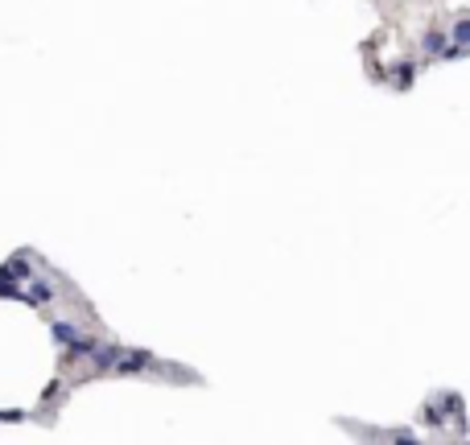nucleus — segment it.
<instances>
[{"label": "nucleus", "mask_w": 470, "mask_h": 445, "mask_svg": "<svg viewBox=\"0 0 470 445\" xmlns=\"http://www.w3.org/2000/svg\"><path fill=\"white\" fill-rule=\"evenodd\" d=\"M50 330H54V338H58V342H66V347H75V342L83 338V334H79V330H75L70 322H54Z\"/></svg>", "instance_id": "f257e3e1"}, {"label": "nucleus", "mask_w": 470, "mask_h": 445, "mask_svg": "<svg viewBox=\"0 0 470 445\" xmlns=\"http://www.w3.org/2000/svg\"><path fill=\"white\" fill-rule=\"evenodd\" d=\"M50 297H54V289H50L46 280H33L29 285V301H50Z\"/></svg>", "instance_id": "f03ea898"}, {"label": "nucleus", "mask_w": 470, "mask_h": 445, "mask_svg": "<svg viewBox=\"0 0 470 445\" xmlns=\"http://www.w3.org/2000/svg\"><path fill=\"white\" fill-rule=\"evenodd\" d=\"M441 45H446V38H441L437 29H433V33H425V54H437Z\"/></svg>", "instance_id": "7ed1b4c3"}, {"label": "nucleus", "mask_w": 470, "mask_h": 445, "mask_svg": "<svg viewBox=\"0 0 470 445\" xmlns=\"http://www.w3.org/2000/svg\"><path fill=\"white\" fill-rule=\"evenodd\" d=\"M409 83H413V66H400L396 70V87H409Z\"/></svg>", "instance_id": "20e7f679"}, {"label": "nucleus", "mask_w": 470, "mask_h": 445, "mask_svg": "<svg viewBox=\"0 0 470 445\" xmlns=\"http://www.w3.org/2000/svg\"><path fill=\"white\" fill-rule=\"evenodd\" d=\"M454 33H458V38H462V42L470 45V21H462V25H458V29H454Z\"/></svg>", "instance_id": "39448f33"}]
</instances>
